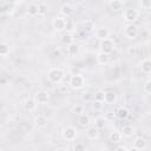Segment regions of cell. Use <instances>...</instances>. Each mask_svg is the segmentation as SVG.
<instances>
[{
	"label": "cell",
	"instance_id": "obj_1",
	"mask_svg": "<svg viewBox=\"0 0 151 151\" xmlns=\"http://www.w3.org/2000/svg\"><path fill=\"white\" fill-rule=\"evenodd\" d=\"M47 77H48V79H50L52 83H54V84H60V83L63 81L64 77H65V72H64L61 68H59V67H53V68H51V70L48 71Z\"/></svg>",
	"mask_w": 151,
	"mask_h": 151
},
{
	"label": "cell",
	"instance_id": "obj_2",
	"mask_svg": "<svg viewBox=\"0 0 151 151\" xmlns=\"http://www.w3.org/2000/svg\"><path fill=\"white\" fill-rule=\"evenodd\" d=\"M68 85L73 88V90H80L85 86V78L81 74H73L70 78Z\"/></svg>",
	"mask_w": 151,
	"mask_h": 151
},
{
	"label": "cell",
	"instance_id": "obj_3",
	"mask_svg": "<svg viewBox=\"0 0 151 151\" xmlns=\"http://www.w3.org/2000/svg\"><path fill=\"white\" fill-rule=\"evenodd\" d=\"M114 41L110 38H105V39H101L100 40V44H99V48H100V52H104V53H112L113 50H114Z\"/></svg>",
	"mask_w": 151,
	"mask_h": 151
},
{
	"label": "cell",
	"instance_id": "obj_4",
	"mask_svg": "<svg viewBox=\"0 0 151 151\" xmlns=\"http://www.w3.org/2000/svg\"><path fill=\"white\" fill-rule=\"evenodd\" d=\"M61 136L66 142H73L78 136V131L73 126H66L65 129H63Z\"/></svg>",
	"mask_w": 151,
	"mask_h": 151
},
{
	"label": "cell",
	"instance_id": "obj_5",
	"mask_svg": "<svg viewBox=\"0 0 151 151\" xmlns=\"http://www.w3.org/2000/svg\"><path fill=\"white\" fill-rule=\"evenodd\" d=\"M138 17H139V12L136 8H127L123 12V19L129 24L134 22L138 19Z\"/></svg>",
	"mask_w": 151,
	"mask_h": 151
},
{
	"label": "cell",
	"instance_id": "obj_6",
	"mask_svg": "<svg viewBox=\"0 0 151 151\" xmlns=\"http://www.w3.org/2000/svg\"><path fill=\"white\" fill-rule=\"evenodd\" d=\"M124 34H125V37H126L127 39L133 40V39H136V38L138 37L139 29H138V27H137L133 22H132V24H127V25L125 26V28H124Z\"/></svg>",
	"mask_w": 151,
	"mask_h": 151
},
{
	"label": "cell",
	"instance_id": "obj_7",
	"mask_svg": "<svg viewBox=\"0 0 151 151\" xmlns=\"http://www.w3.org/2000/svg\"><path fill=\"white\" fill-rule=\"evenodd\" d=\"M65 24H66V18L64 17H55L52 20V27L57 32H61L65 29Z\"/></svg>",
	"mask_w": 151,
	"mask_h": 151
},
{
	"label": "cell",
	"instance_id": "obj_8",
	"mask_svg": "<svg viewBox=\"0 0 151 151\" xmlns=\"http://www.w3.org/2000/svg\"><path fill=\"white\" fill-rule=\"evenodd\" d=\"M34 100L37 101V104L44 105V104H46L50 100V93L47 91H44V90L38 91L35 93V96H34Z\"/></svg>",
	"mask_w": 151,
	"mask_h": 151
},
{
	"label": "cell",
	"instance_id": "obj_9",
	"mask_svg": "<svg viewBox=\"0 0 151 151\" xmlns=\"http://www.w3.org/2000/svg\"><path fill=\"white\" fill-rule=\"evenodd\" d=\"M146 146H147V143H146V140H145L143 137H137V138H134V140H133V149H134V150L142 151V150H145Z\"/></svg>",
	"mask_w": 151,
	"mask_h": 151
},
{
	"label": "cell",
	"instance_id": "obj_10",
	"mask_svg": "<svg viewBox=\"0 0 151 151\" xmlns=\"http://www.w3.org/2000/svg\"><path fill=\"white\" fill-rule=\"evenodd\" d=\"M117 101V93L114 91H105L104 92V103L114 104Z\"/></svg>",
	"mask_w": 151,
	"mask_h": 151
},
{
	"label": "cell",
	"instance_id": "obj_11",
	"mask_svg": "<svg viewBox=\"0 0 151 151\" xmlns=\"http://www.w3.org/2000/svg\"><path fill=\"white\" fill-rule=\"evenodd\" d=\"M96 60H97V64L104 66V65H107L109 61H110V54L107 53H104V52H99L96 57Z\"/></svg>",
	"mask_w": 151,
	"mask_h": 151
},
{
	"label": "cell",
	"instance_id": "obj_12",
	"mask_svg": "<svg viewBox=\"0 0 151 151\" xmlns=\"http://www.w3.org/2000/svg\"><path fill=\"white\" fill-rule=\"evenodd\" d=\"M139 67H140V70H142L143 73L150 74V72H151V60H150L149 58L143 59V60L140 61V64H139Z\"/></svg>",
	"mask_w": 151,
	"mask_h": 151
},
{
	"label": "cell",
	"instance_id": "obj_13",
	"mask_svg": "<svg viewBox=\"0 0 151 151\" xmlns=\"http://www.w3.org/2000/svg\"><path fill=\"white\" fill-rule=\"evenodd\" d=\"M94 34H96V38H97V39L101 40V39L109 38V35H110V32H109V29H107L106 27H98V28L96 29Z\"/></svg>",
	"mask_w": 151,
	"mask_h": 151
},
{
	"label": "cell",
	"instance_id": "obj_14",
	"mask_svg": "<svg viewBox=\"0 0 151 151\" xmlns=\"http://www.w3.org/2000/svg\"><path fill=\"white\" fill-rule=\"evenodd\" d=\"M24 107H25L26 111L33 112V111H35V109H37V101H35L34 99H32V98H27V99H25V101H24Z\"/></svg>",
	"mask_w": 151,
	"mask_h": 151
},
{
	"label": "cell",
	"instance_id": "obj_15",
	"mask_svg": "<svg viewBox=\"0 0 151 151\" xmlns=\"http://www.w3.org/2000/svg\"><path fill=\"white\" fill-rule=\"evenodd\" d=\"M86 137L91 140H94L99 137V129L96 127V126H91L86 130Z\"/></svg>",
	"mask_w": 151,
	"mask_h": 151
},
{
	"label": "cell",
	"instance_id": "obj_16",
	"mask_svg": "<svg viewBox=\"0 0 151 151\" xmlns=\"http://www.w3.org/2000/svg\"><path fill=\"white\" fill-rule=\"evenodd\" d=\"M79 52H80V47L78 44L72 42V44L67 45V54L70 57H76L77 54H79Z\"/></svg>",
	"mask_w": 151,
	"mask_h": 151
},
{
	"label": "cell",
	"instance_id": "obj_17",
	"mask_svg": "<svg viewBox=\"0 0 151 151\" xmlns=\"http://www.w3.org/2000/svg\"><path fill=\"white\" fill-rule=\"evenodd\" d=\"M90 123H91V120H90V117L87 114H85L84 112L79 114V117H78V124L81 127H87L90 125Z\"/></svg>",
	"mask_w": 151,
	"mask_h": 151
},
{
	"label": "cell",
	"instance_id": "obj_18",
	"mask_svg": "<svg viewBox=\"0 0 151 151\" xmlns=\"http://www.w3.org/2000/svg\"><path fill=\"white\" fill-rule=\"evenodd\" d=\"M60 13H61V15L65 17V18L70 17V15L73 13V7H72V5H70V4H64V5L60 7Z\"/></svg>",
	"mask_w": 151,
	"mask_h": 151
},
{
	"label": "cell",
	"instance_id": "obj_19",
	"mask_svg": "<svg viewBox=\"0 0 151 151\" xmlns=\"http://www.w3.org/2000/svg\"><path fill=\"white\" fill-rule=\"evenodd\" d=\"M109 6H110V8H111L112 11L118 12V11H122V9H123L124 4H123L122 0H110Z\"/></svg>",
	"mask_w": 151,
	"mask_h": 151
},
{
	"label": "cell",
	"instance_id": "obj_20",
	"mask_svg": "<svg viewBox=\"0 0 151 151\" xmlns=\"http://www.w3.org/2000/svg\"><path fill=\"white\" fill-rule=\"evenodd\" d=\"M34 124L37 127H44L47 125V118L44 114H38L34 118Z\"/></svg>",
	"mask_w": 151,
	"mask_h": 151
},
{
	"label": "cell",
	"instance_id": "obj_21",
	"mask_svg": "<svg viewBox=\"0 0 151 151\" xmlns=\"http://www.w3.org/2000/svg\"><path fill=\"white\" fill-rule=\"evenodd\" d=\"M122 137H123V136H122V133H120L119 131H112V132L110 133V136H109V139H110L111 143L117 144V143H120Z\"/></svg>",
	"mask_w": 151,
	"mask_h": 151
},
{
	"label": "cell",
	"instance_id": "obj_22",
	"mask_svg": "<svg viewBox=\"0 0 151 151\" xmlns=\"http://www.w3.org/2000/svg\"><path fill=\"white\" fill-rule=\"evenodd\" d=\"M27 14L29 17H37L38 15V4L31 2L27 6Z\"/></svg>",
	"mask_w": 151,
	"mask_h": 151
},
{
	"label": "cell",
	"instance_id": "obj_23",
	"mask_svg": "<svg viewBox=\"0 0 151 151\" xmlns=\"http://www.w3.org/2000/svg\"><path fill=\"white\" fill-rule=\"evenodd\" d=\"M61 42L64 44V45H70V44H72V42H74V37H73V34L72 33H70V32H66L63 37H61Z\"/></svg>",
	"mask_w": 151,
	"mask_h": 151
},
{
	"label": "cell",
	"instance_id": "obj_24",
	"mask_svg": "<svg viewBox=\"0 0 151 151\" xmlns=\"http://www.w3.org/2000/svg\"><path fill=\"white\" fill-rule=\"evenodd\" d=\"M129 114H130L129 110H127L126 107H124V106L119 107V109L117 110V112H116V116H117L119 119H126V118L129 117Z\"/></svg>",
	"mask_w": 151,
	"mask_h": 151
},
{
	"label": "cell",
	"instance_id": "obj_25",
	"mask_svg": "<svg viewBox=\"0 0 151 151\" xmlns=\"http://www.w3.org/2000/svg\"><path fill=\"white\" fill-rule=\"evenodd\" d=\"M105 125H106V119H105V117H97V118L94 119V126L98 127L99 130H100V129H104Z\"/></svg>",
	"mask_w": 151,
	"mask_h": 151
},
{
	"label": "cell",
	"instance_id": "obj_26",
	"mask_svg": "<svg viewBox=\"0 0 151 151\" xmlns=\"http://www.w3.org/2000/svg\"><path fill=\"white\" fill-rule=\"evenodd\" d=\"M9 54V45L6 42H0V55L6 57Z\"/></svg>",
	"mask_w": 151,
	"mask_h": 151
},
{
	"label": "cell",
	"instance_id": "obj_27",
	"mask_svg": "<svg viewBox=\"0 0 151 151\" xmlns=\"http://www.w3.org/2000/svg\"><path fill=\"white\" fill-rule=\"evenodd\" d=\"M133 131H134V129H133L131 125H125V126L123 127L122 136H124V137H131V136L133 134Z\"/></svg>",
	"mask_w": 151,
	"mask_h": 151
},
{
	"label": "cell",
	"instance_id": "obj_28",
	"mask_svg": "<svg viewBox=\"0 0 151 151\" xmlns=\"http://www.w3.org/2000/svg\"><path fill=\"white\" fill-rule=\"evenodd\" d=\"M83 27H84V29L86 31V32H92L96 27H94V22L92 21V20H85L84 22H83Z\"/></svg>",
	"mask_w": 151,
	"mask_h": 151
},
{
	"label": "cell",
	"instance_id": "obj_29",
	"mask_svg": "<svg viewBox=\"0 0 151 151\" xmlns=\"http://www.w3.org/2000/svg\"><path fill=\"white\" fill-rule=\"evenodd\" d=\"M47 11H48V6L45 2L38 4V15H44L47 13Z\"/></svg>",
	"mask_w": 151,
	"mask_h": 151
},
{
	"label": "cell",
	"instance_id": "obj_30",
	"mask_svg": "<svg viewBox=\"0 0 151 151\" xmlns=\"http://www.w3.org/2000/svg\"><path fill=\"white\" fill-rule=\"evenodd\" d=\"M74 27H76V25H74L73 20H71V19H66V24H65V29H66V32L72 33V31L74 29Z\"/></svg>",
	"mask_w": 151,
	"mask_h": 151
},
{
	"label": "cell",
	"instance_id": "obj_31",
	"mask_svg": "<svg viewBox=\"0 0 151 151\" xmlns=\"http://www.w3.org/2000/svg\"><path fill=\"white\" fill-rule=\"evenodd\" d=\"M143 91H144V93H146V94H150V93H151V80H150V79H146V81L144 83V85H143Z\"/></svg>",
	"mask_w": 151,
	"mask_h": 151
},
{
	"label": "cell",
	"instance_id": "obj_32",
	"mask_svg": "<svg viewBox=\"0 0 151 151\" xmlns=\"http://www.w3.org/2000/svg\"><path fill=\"white\" fill-rule=\"evenodd\" d=\"M93 100L104 103V91H98V92H96V93L93 94Z\"/></svg>",
	"mask_w": 151,
	"mask_h": 151
},
{
	"label": "cell",
	"instance_id": "obj_33",
	"mask_svg": "<svg viewBox=\"0 0 151 151\" xmlns=\"http://www.w3.org/2000/svg\"><path fill=\"white\" fill-rule=\"evenodd\" d=\"M139 5L143 9H149L151 7V0H140Z\"/></svg>",
	"mask_w": 151,
	"mask_h": 151
},
{
	"label": "cell",
	"instance_id": "obj_34",
	"mask_svg": "<svg viewBox=\"0 0 151 151\" xmlns=\"http://www.w3.org/2000/svg\"><path fill=\"white\" fill-rule=\"evenodd\" d=\"M81 98H83V100H85V101H90V100L93 98V94H91L90 92H85V93H83Z\"/></svg>",
	"mask_w": 151,
	"mask_h": 151
},
{
	"label": "cell",
	"instance_id": "obj_35",
	"mask_svg": "<svg viewBox=\"0 0 151 151\" xmlns=\"http://www.w3.org/2000/svg\"><path fill=\"white\" fill-rule=\"evenodd\" d=\"M73 112L77 113V114L83 113V112H84V107H83V105H76V106L73 107Z\"/></svg>",
	"mask_w": 151,
	"mask_h": 151
},
{
	"label": "cell",
	"instance_id": "obj_36",
	"mask_svg": "<svg viewBox=\"0 0 151 151\" xmlns=\"http://www.w3.org/2000/svg\"><path fill=\"white\" fill-rule=\"evenodd\" d=\"M92 106H93V109H94V110H98V111L103 109V104H101V101H97V100H93Z\"/></svg>",
	"mask_w": 151,
	"mask_h": 151
},
{
	"label": "cell",
	"instance_id": "obj_37",
	"mask_svg": "<svg viewBox=\"0 0 151 151\" xmlns=\"http://www.w3.org/2000/svg\"><path fill=\"white\" fill-rule=\"evenodd\" d=\"M114 117H116V112H112V111H109L105 114V119L106 120H112V119H114Z\"/></svg>",
	"mask_w": 151,
	"mask_h": 151
},
{
	"label": "cell",
	"instance_id": "obj_38",
	"mask_svg": "<svg viewBox=\"0 0 151 151\" xmlns=\"http://www.w3.org/2000/svg\"><path fill=\"white\" fill-rule=\"evenodd\" d=\"M74 150H76V151H85V150H86V146H85L84 144L78 143V144L74 145Z\"/></svg>",
	"mask_w": 151,
	"mask_h": 151
},
{
	"label": "cell",
	"instance_id": "obj_39",
	"mask_svg": "<svg viewBox=\"0 0 151 151\" xmlns=\"http://www.w3.org/2000/svg\"><path fill=\"white\" fill-rule=\"evenodd\" d=\"M136 51H137V47L136 46H130L127 48V53L129 54H132V55H136Z\"/></svg>",
	"mask_w": 151,
	"mask_h": 151
},
{
	"label": "cell",
	"instance_id": "obj_40",
	"mask_svg": "<svg viewBox=\"0 0 151 151\" xmlns=\"http://www.w3.org/2000/svg\"><path fill=\"white\" fill-rule=\"evenodd\" d=\"M117 150H124V151H127L129 149H127L126 146H124V145H120V146H118V147H117Z\"/></svg>",
	"mask_w": 151,
	"mask_h": 151
},
{
	"label": "cell",
	"instance_id": "obj_41",
	"mask_svg": "<svg viewBox=\"0 0 151 151\" xmlns=\"http://www.w3.org/2000/svg\"><path fill=\"white\" fill-rule=\"evenodd\" d=\"M74 2H76V4H78V5H81V4H84V2H85V0H74Z\"/></svg>",
	"mask_w": 151,
	"mask_h": 151
},
{
	"label": "cell",
	"instance_id": "obj_42",
	"mask_svg": "<svg viewBox=\"0 0 151 151\" xmlns=\"http://www.w3.org/2000/svg\"><path fill=\"white\" fill-rule=\"evenodd\" d=\"M60 91H61V92H65V91H67V87H64V86H60Z\"/></svg>",
	"mask_w": 151,
	"mask_h": 151
}]
</instances>
